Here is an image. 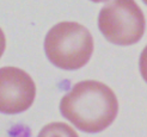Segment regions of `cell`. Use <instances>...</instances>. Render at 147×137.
<instances>
[{
    "instance_id": "1",
    "label": "cell",
    "mask_w": 147,
    "mask_h": 137,
    "mask_svg": "<svg viewBox=\"0 0 147 137\" xmlns=\"http://www.w3.org/2000/svg\"><path fill=\"white\" fill-rule=\"evenodd\" d=\"M62 117L86 134H98L119 114V100L108 85L96 80L77 82L60 102Z\"/></svg>"
},
{
    "instance_id": "2",
    "label": "cell",
    "mask_w": 147,
    "mask_h": 137,
    "mask_svg": "<svg viewBox=\"0 0 147 137\" xmlns=\"http://www.w3.org/2000/svg\"><path fill=\"white\" fill-rule=\"evenodd\" d=\"M94 41L91 32L77 21H61L47 32L45 53L55 67L63 70H77L91 60Z\"/></svg>"
},
{
    "instance_id": "3",
    "label": "cell",
    "mask_w": 147,
    "mask_h": 137,
    "mask_svg": "<svg viewBox=\"0 0 147 137\" xmlns=\"http://www.w3.org/2000/svg\"><path fill=\"white\" fill-rule=\"evenodd\" d=\"M98 29L115 45H134L146 32V17L135 0H109L99 11Z\"/></svg>"
},
{
    "instance_id": "4",
    "label": "cell",
    "mask_w": 147,
    "mask_h": 137,
    "mask_svg": "<svg viewBox=\"0 0 147 137\" xmlns=\"http://www.w3.org/2000/svg\"><path fill=\"white\" fill-rule=\"evenodd\" d=\"M36 85L26 72L17 67L0 68V113L18 114L31 107Z\"/></svg>"
},
{
    "instance_id": "5",
    "label": "cell",
    "mask_w": 147,
    "mask_h": 137,
    "mask_svg": "<svg viewBox=\"0 0 147 137\" xmlns=\"http://www.w3.org/2000/svg\"><path fill=\"white\" fill-rule=\"evenodd\" d=\"M37 137H79L74 129L62 122L49 123L42 128Z\"/></svg>"
},
{
    "instance_id": "6",
    "label": "cell",
    "mask_w": 147,
    "mask_h": 137,
    "mask_svg": "<svg viewBox=\"0 0 147 137\" xmlns=\"http://www.w3.org/2000/svg\"><path fill=\"white\" fill-rule=\"evenodd\" d=\"M139 70H140L142 80L147 84V44L139 56Z\"/></svg>"
},
{
    "instance_id": "7",
    "label": "cell",
    "mask_w": 147,
    "mask_h": 137,
    "mask_svg": "<svg viewBox=\"0 0 147 137\" xmlns=\"http://www.w3.org/2000/svg\"><path fill=\"white\" fill-rule=\"evenodd\" d=\"M6 49V38H5V33L0 27V57L3 56L4 51Z\"/></svg>"
},
{
    "instance_id": "8",
    "label": "cell",
    "mask_w": 147,
    "mask_h": 137,
    "mask_svg": "<svg viewBox=\"0 0 147 137\" xmlns=\"http://www.w3.org/2000/svg\"><path fill=\"white\" fill-rule=\"evenodd\" d=\"M90 1H92V3H97V4H99V3H107V1H109V0H90Z\"/></svg>"
},
{
    "instance_id": "9",
    "label": "cell",
    "mask_w": 147,
    "mask_h": 137,
    "mask_svg": "<svg viewBox=\"0 0 147 137\" xmlns=\"http://www.w3.org/2000/svg\"><path fill=\"white\" fill-rule=\"evenodd\" d=\"M142 3H144L146 6H147V0H142Z\"/></svg>"
}]
</instances>
